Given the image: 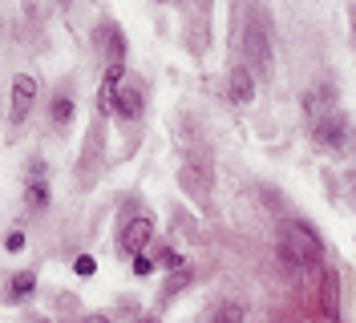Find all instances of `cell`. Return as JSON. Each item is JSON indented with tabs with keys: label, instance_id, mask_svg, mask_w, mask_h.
<instances>
[{
	"label": "cell",
	"instance_id": "cell-24",
	"mask_svg": "<svg viewBox=\"0 0 356 323\" xmlns=\"http://www.w3.org/2000/svg\"><path fill=\"white\" fill-rule=\"evenodd\" d=\"M353 186H356V178H353Z\"/></svg>",
	"mask_w": 356,
	"mask_h": 323
},
{
	"label": "cell",
	"instance_id": "cell-13",
	"mask_svg": "<svg viewBox=\"0 0 356 323\" xmlns=\"http://www.w3.org/2000/svg\"><path fill=\"white\" fill-rule=\"evenodd\" d=\"M49 182H44V178H29V194H24V198H29V206H33V210H44V206H49Z\"/></svg>",
	"mask_w": 356,
	"mask_h": 323
},
{
	"label": "cell",
	"instance_id": "cell-21",
	"mask_svg": "<svg viewBox=\"0 0 356 323\" xmlns=\"http://www.w3.org/2000/svg\"><path fill=\"white\" fill-rule=\"evenodd\" d=\"M81 323H113L106 311H93V315H81Z\"/></svg>",
	"mask_w": 356,
	"mask_h": 323
},
{
	"label": "cell",
	"instance_id": "cell-12",
	"mask_svg": "<svg viewBox=\"0 0 356 323\" xmlns=\"http://www.w3.org/2000/svg\"><path fill=\"white\" fill-rule=\"evenodd\" d=\"M191 267H182V271H170V279H166V287H162V303H170L175 295H182L186 287H191Z\"/></svg>",
	"mask_w": 356,
	"mask_h": 323
},
{
	"label": "cell",
	"instance_id": "cell-5",
	"mask_svg": "<svg viewBox=\"0 0 356 323\" xmlns=\"http://www.w3.org/2000/svg\"><path fill=\"white\" fill-rule=\"evenodd\" d=\"M312 142L320 150H344L348 146V117L344 113H328L312 126Z\"/></svg>",
	"mask_w": 356,
	"mask_h": 323
},
{
	"label": "cell",
	"instance_id": "cell-11",
	"mask_svg": "<svg viewBox=\"0 0 356 323\" xmlns=\"http://www.w3.org/2000/svg\"><path fill=\"white\" fill-rule=\"evenodd\" d=\"M33 291H37V271H17V275L8 279L4 299L8 303H24V299H33Z\"/></svg>",
	"mask_w": 356,
	"mask_h": 323
},
{
	"label": "cell",
	"instance_id": "cell-16",
	"mask_svg": "<svg viewBox=\"0 0 356 323\" xmlns=\"http://www.w3.org/2000/svg\"><path fill=\"white\" fill-rule=\"evenodd\" d=\"M73 271H77L81 279H89V275H97V258H89V255H77V258H73Z\"/></svg>",
	"mask_w": 356,
	"mask_h": 323
},
{
	"label": "cell",
	"instance_id": "cell-3",
	"mask_svg": "<svg viewBox=\"0 0 356 323\" xmlns=\"http://www.w3.org/2000/svg\"><path fill=\"white\" fill-rule=\"evenodd\" d=\"M178 186L182 194L195 202V206H211V194H215V174L199 166V162H182L178 166Z\"/></svg>",
	"mask_w": 356,
	"mask_h": 323
},
{
	"label": "cell",
	"instance_id": "cell-7",
	"mask_svg": "<svg viewBox=\"0 0 356 323\" xmlns=\"http://www.w3.org/2000/svg\"><path fill=\"white\" fill-rule=\"evenodd\" d=\"M33 101H37V77H33V73H17V77H13V106H8L13 126H21L24 117H29Z\"/></svg>",
	"mask_w": 356,
	"mask_h": 323
},
{
	"label": "cell",
	"instance_id": "cell-15",
	"mask_svg": "<svg viewBox=\"0 0 356 323\" xmlns=\"http://www.w3.org/2000/svg\"><path fill=\"white\" fill-rule=\"evenodd\" d=\"M154 263H158V267H166V271H182V267H186V263H182V255H178L175 247H162V251L154 255Z\"/></svg>",
	"mask_w": 356,
	"mask_h": 323
},
{
	"label": "cell",
	"instance_id": "cell-19",
	"mask_svg": "<svg viewBox=\"0 0 356 323\" xmlns=\"http://www.w3.org/2000/svg\"><path fill=\"white\" fill-rule=\"evenodd\" d=\"M4 251H8V255H21L24 251V231H8V235H4Z\"/></svg>",
	"mask_w": 356,
	"mask_h": 323
},
{
	"label": "cell",
	"instance_id": "cell-14",
	"mask_svg": "<svg viewBox=\"0 0 356 323\" xmlns=\"http://www.w3.org/2000/svg\"><path fill=\"white\" fill-rule=\"evenodd\" d=\"M69 122H73V97H65V93H61V97H53V126L65 129Z\"/></svg>",
	"mask_w": 356,
	"mask_h": 323
},
{
	"label": "cell",
	"instance_id": "cell-23",
	"mask_svg": "<svg viewBox=\"0 0 356 323\" xmlns=\"http://www.w3.org/2000/svg\"><path fill=\"white\" fill-rule=\"evenodd\" d=\"M353 33H356V8H353Z\"/></svg>",
	"mask_w": 356,
	"mask_h": 323
},
{
	"label": "cell",
	"instance_id": "cell-1",
	"mask_svg": "<svg viewBox=\"0 0 356 323\" xmlns=\"http://www.w3.org/2000/svg\"><path fill=\"white\" fill-rule=\"evenodd\" d=\"M280 255L288 258L291 267H320L324 242H320V235L312 231V222L291 218V222L280 226Z\"/></svg>",
	"mask_w": 356,
	"mask_h": 323
},
{
	"label": "cell",
	"instance_id": "cell-6",
	"mask_svg": "<svg viewBox=\"0 0 356 323\" xmlns=\"http://www.w3.org/2000/svg\"><path fill=\"white\" fill-rule=\"evenodd\" d=\"M142 109H146V85H142L138 77H126L122 89H118V97H113V113H118L122 122H138Z\"/></svg>",
	"mask_w": 356,
	"mask_h": 323
},
{
	"label": "cell",
	"instance_id": "cell-2",
	"mask_svg": "<svg viewBox=\"0 0 356 323\" xmlns=\"http://www.w3.org/2000/svg\"><path fill=\"white\" fill-rule=\"evenodd\" d=\"M243 65L251 69V77H271L275 69V57H271V33H267L264 17L243 28Z\"/></svg>",
	"mask_w": 356,
	"mask_h": 323
},
{
	"label": "cell",
	"instance_id": "cell-18",
	"mask_svg": "<svg viewBox=\"0 0 356 323\" xmlns=\"http://www.w3.org/2000/svg\"><path fill=\"white\" fill-rule=\"evenodd\" d=\"M154 267H158V263L150 255H138V258H134V275H138V279H150V275H154Z\"/></svg>",
	"mask_w": 356,
	"mask_h": 323
},
{
	"label": "cell",
	"instance_id": "cell-20",
	"mask_svg": "<svg viewBox=\"0 0 356 323\" xmlns=\"http://www.w3.org/2000/svg\"><path fill=\"white\" fill-rule=\"evenodd\" d=\"M264 202H267V206H275V210H284V198H280V190H264Z\"/></svg>",
	"mask_w": 356,
	"mask_h": 323
},
{
	"label": "cell",
	"instance_id": "cell-10",
	"mask_svg": "<svg viewBox=\"0 0 356 323\" xmlns=\"http://www.w3.org/2000/svg\"><path fill=\"white\" fill-rule=\"evenodd\" d=\"M304 113H312V122H320V117L336 113V89L320 85V89H312V93H304Z\"/></svg>",
	"mask_w": 356,
	"mask_h": 323
},
{
	"label": "cell",
	"instance_id": "cell-4",
	"mask_svg": "<svg viewBox=\"0 0 356 323\" xmlns=\"http://www.w3.org/2000/svg\"><path fill=\"white\" fill-rule=\"evenodd\" d=\"M150 238H154V218H150V215H138V218H130V222L122 226V235H118V247H122V251H126L130 258H138V255H146Z\"/></svg>",
	"mask_w": 356,
	"mask_h": 323
},
{
	"label": "cell",
	"instance_id": "cell-9",
	"mask_svg": "<svg viewBox=\"0 0 356 323\" xmlns=\"http://www.w3.org/2000/svg\"><path fill=\"white\" fill-rule=\"evenodd\" d=\"M126 77H130V73H126V65H110V69H106L102 89H97V113H102V117H110V113H113V97H118V89H122Z\"/></svg>",
	"mask_w": 356,
	"mask_h": 323
},
{
	"label": "cell",
	"instance_id": "cell-8",
	"mask_svg": "<svg viewBox=\"0 0 356 323\" xmlns=\"http://www.w3.org/2000/svg\"><path fill=\"white\" fill-rule=\"evenodd\" d=\"M251 97H255V77H251L247 65H235L231 77H227V101L231 106H251Z\"/></svg>",
	"mask_w": 356,
	"mask_h": 323
},
{
	"label": "cell",
	"instance_id": "cell-25",
	"mask_svg": "<svg viewBox=\"0 0 356 323\" xmlns=\"http://www.w3.org/2000/svg\"><path fill=\"white\" fill-rule=\"evenodd\" d=\"M215 323H219V320H215Z\"/></svg>",
	"mask_w": 356,
	"mask_h": 323
},
{
	"label": "cell",
	"instance_id": "cell-17",
	"mask_svg": "<svg viewBox=\"0 0 356 323\" xmlns=\"http://www.w3.org/2000/svg\"><path fill=\"white\" fill-rule=\"evenodd\" d=\"M219 323H243V303H222Z\"/></svg>",
	"mask_w": 356,
	"mask_h": 323
},
{
	"label": "cell",
	"instance_id": "cell-22",
	"mask_svg": "<svg viewBox=\"0 0 356 323\" xmlns=\"http://www.w3.org/2000/svg\"><path fill=\"white\" fill-rule=\"evenodd\" d=\"M134 323H162V320H158V315H138Z\"/></svg>",
	"mask_w": 356,
	"mask_h": 323
}]
</instances>
